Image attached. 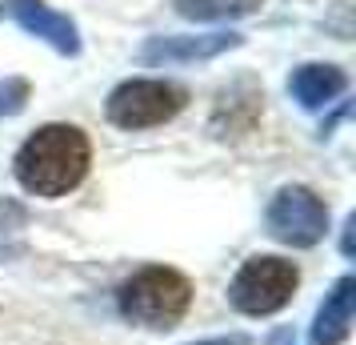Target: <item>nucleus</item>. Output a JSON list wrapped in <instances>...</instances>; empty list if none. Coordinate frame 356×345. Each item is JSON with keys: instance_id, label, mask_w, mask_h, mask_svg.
<instances>
[{"instance_id": "obj_5", "label": "nucleus", "mask_w": 356, "mask_h": 345, "mask_svg": "<svg viewBox=\"0 0 356 345\" xmlns=\"http://www.w3.org/2000/svg\"><path fill=\"white\" fill-rule=\"evenodd\" d=\"M268 233L284 245L308 249L328 233V205L305 185H284L268 201Z\"/></svg>"}, {"instance_id": "obj_9", "label": "nucleus", "mask_w": 356, "mask_h": 345, "mask_svg": "<svg viewBox=\"0 0 356 345\" xmlns=\"http://www.w3.org/2000/svg\"><path fill=\"white\" fill-rule=\"evenodd\" d=\"M260 109H264V97L257 89L248 84V93H241V84H236V89L220 93V105L212 113V132L216 137H241V132H248L257 125Z\"/></svg>"}, {"instance_id": "obj_14", "label": "nucleus", "mask_w": 356, "mask_h": 345, "mask_svg": "<svg viewBox=\"0 0 356 345\" xmlns=\"http://www.w3.org/2000/svg\"><path fill=\"white\" fill-rule=\"evenodd\" d=\"M8 4H13V0H0V17H4V13H8Z\"/></svg>"}, {"instance_id": "obj_13", "label": "nucleus", "mask_w": 356, "mask_h": 345, "mask_svg": "<svg viewBox=\"0 0 356 345\" xmlns=\"http://www.w3.org/2000/svg\"><path fill=\"white\" fill-rule=\"evenodd\" d=\"M196 345H241V337H212V342H196Z\"/></svg>"}, {"instance_id": "obj_8", "label": "nucleus", "mask_w": 356, "mask_h": 345, "mask_svg": "<svg viewBox=\"0 0 356 345\" xmlns=\"http://www.w3.org/2000/svg\"><path fill=\"white\" fill-rule=\"evenodd\" d=\"M344 89H348V77H344V68H337V65H300L289 77V93L300 109H324V105H332Z\"/></svg>"}, {"instance_id": "obj_4", "label": "nucleus", "mask_w": 356, "mask_h": 345, "mask_svg": "<svg viewBox=\"0 0 356 345\" xmlns=\"http://www.w3.org/2000/svg\"><path fill=\"white\" fill-rule=\"evenodd\" d=\"M300 285V273L296 265L284 261V257H248L241 265V273L232 277V305L248 317H264V313H276L289 305V297L296 293Z\"/></svg>"}, {"instance_id": "obj_3", "label": "nucleus", "mask_w": 356, "mask_h": 345, "mask_svg": "<svg viewBox=\"0 0 356 345\" xmlns=\"http://www.w3.org/2000/svg\"><path fill=\"white\" fill-rule=\"evenodd\" d=\"M188 105V93L180 89L177 81H152V77H140V81H124L108 93V105L104 113L116 129H152V125H164L172 121Z\"/></svg>"}, {"instance_id": "obj_2", "label": "nucleus", "mask_w": 356, "mask_h": 345, "mask_svg": "<svg viewBox=\"0 0 356 345\" xmlns=\"http://www.w3.org/2000/svg\"><path fill=\"white\" fill-rule=\"evenodd\" d=\"M193 305V281L168 269L148 265L120 285V313L145 329H172Z\"/></svg>"}, {"instance_id": "obj_10", "label": "nucleus", "mask_w": 356, "mask_h": 345, "mask_svg": "<svg viewBox=\"0 0 356 345\" xmlns=\"http://www.w3.org/2000/svg\"><path fill=\"white\" fill-rule=\"evenodd\" d=\"M356 281L340 277L337 289L324 297L321 313H316V342L321 345H337L348 337V325H353V305H356Z\"/></svg>"}, {"instance_id": "obj_7", "label": "nucleus", "mask_w": 356, "mask_h": 345, "mask_svg": "<svg viewBox=\"0 0 356 345\" xmlns=\"http://www.w3.org/2000/svg\"><path fill=\"white\" fill-rule=\"evenodd\" d=\"M228 49H241L236 33H200V36H148L140 61L145 65H193V61H212Z\"/></svg>"}, {"instance_id": "obj_12", "label": "nucleus", "mask_w": 356, "mask_h": 345, "mask_svg": "<svg viewBox=\"0 0 356 345\" xmlns=\"http://www.w3.org/2000/svg\"><path fill=\"white\" fill-rule=\"evenodd\" d=\"M29 93H33V89H29L24 77H0V121H4V116L24 113Z\"/></svg>"}, {"instance_id": "obj_6", "label": "nucleus", "mask_w": 356, "mask_h": 345, "mask_svg": "<svg viewBox=\"0 0 356 345\" xmlns=\"http://www.w3.org/2000/svg\"><path fill=\"white\" fill-rule=\"evenodd\" d=\"M8 13H13V20H17L24 33L36 36V40H44L52 52L81 56V29H76V20L68 17V13H56L44 0H13Z\"/></svg>"}, {"instance_id": "obj_11", "label": "nucleus", "mask_w": 356, "mask_h": 345, "mask_svg": "<svg viewBox=\"0 0 356 345\" xmlns=\"http://www.w3.org/2000/svg\"><path fill=\"white\" fill-rule=\"evenodd\" d=\"M264 0H172L177 17L196 20V24H216V20H241L260 13Z\"/></svg>"}, {"instance_id": "obj_1", "label": "nucleus", "mask_w": 356, "mask_h": 345, "mask_svg": "<svg viewBox=\"0 0 356 345\" xmlns=\"http://www.w3.org/2000/svg\"><path fill=\"white\" fill-rule=\"evenodd\" d=\"M88 164H92V145H88L84 129H76V125H40L17 148L13 173H17L24 193L56 201L68 197L84 181Z\"/></svg>"}]
</instances>
